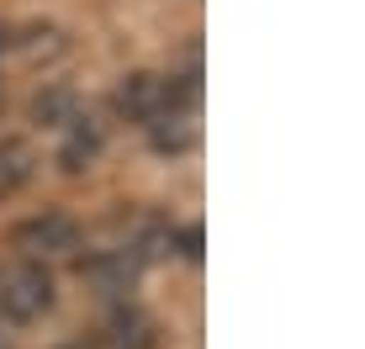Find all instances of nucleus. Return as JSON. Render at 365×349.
<instances>
[{
    "label": "nucleus",
    "mask_w": 365,
    "mask_h": 349,
    "mask_svg": "<svg viewBox=\"0 0 365 349\" xmlns=\"http://www.w3.org/2000/svg\"><path fill=\"white\" fill-rule=\"evenodd\" d=\"M111 106H117L122 122H138V127H148V122H159L170 106H185L180 90H175V74H154V69H138L128 80L111 90Z\"/></svg>",
    "instance_id": "nucleus-2"
},
{
    "label": "nucleus",
    "mask_w": 365,
    "mask_h": 349,
    "mask_svg": "<svg viewBox=\"0 0 365 349\" xmlns=\"http://www.w3.org/2000/svg\"><path fill=\"white\" fill-rule=\"evenodd\" d=\"M101 154V127H85V117H69V138L58 148V165L64 170H85Z\"/></svg>",
    "instance_id": "nucleus-5"
},
{
    "label": "nucleus",
    "mask_w": 365,
    "mask_h": 349,
    "mask_svg": "<svg viewBox=\"0 0 365 349\" xmlns=\"http://www.w3.org/2000/svg\"><path fill=\"white\" fill-rule=\"evenodd\" d=\"M27 180H32V148L16 143V138H6V143H0V196L21 191Z\"/></svg>",
    "instance_id": "nucleus-6"
},
{
    "label": "nucleus",
    "mask_w": 365,
    "mask_h": 349,
    "mask_svg": "<svg viewBox=\"0 0 365 349\" xmlns=\"http://www.w3.org/2000/svg\"><path fill=\"white\" fill-rule=\"evenodd\" d=\"M159 333H154V318L138 313V307H122V313L106 318V328L96 333V349H154Z\"/></svg>",
    "instance_id": "nucleus-3"
},
{
    "label": "nucleus",
    "mask_w": 365,
    "mask_h": 349,
    "mask_svg": "<svg viewBox=\"0 0 365 349\" xmlns=\"http://www.w3.org/2000/svg\"><path fill=\"white\" fill-rule=\"evenodd\" d=\"M16 244L27 249V254H53V249H74V222L58 217V212H43V217H27L16 228Z\"/></svg>",
    "instance_id": "nucleus-4"
},
{
    "label": "nucleus",
    "mask_w": 365,
    "mask_h": 349,
    "mask_svg": "<svg viewBox=\"0 0 365 349\" xmlns=\"http://www.w3.org/2000/svg\"><path fill=\"white\" fill-rule=\"evenodd\" d=\"M6 43H11V37H6V27H0V53H6Z\"/></svg>",
    "instance_id": "nucleus-8"
},
{
    "label": "nucleus",
    "mask_w": 365,
    "mask_h": 349,
    "mask_svg": "<svg viewBox=\"0 0 365 349\" xmlns=\"http://www.w3.org/2000/svg\"><path fill=\"white\" fill-rule=\"evenodd\" d=\"M53 270L43 265V259H16L11 270H0V323H11V328H21V323H37L53 307Z\"/></svg>",
    "instance_id": "nucleus-1"
},
{
    "label": "nucleus",
    "mask_w": 365,
    "mask_h": 349,
    "mask_svg": "<svg viewBox=\"0 0 365 349\" xmlns=\"http://www.w3.org/2000/svg\"><path fill=\"white\" fill-rule=\"evenodd\" d=\"M58 349H96V339H69V344H58Z\"/></svg>",
    "instance_id": "nucleus-7"
}]
</instances>
